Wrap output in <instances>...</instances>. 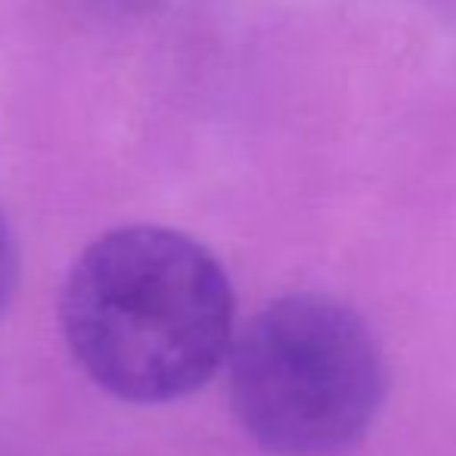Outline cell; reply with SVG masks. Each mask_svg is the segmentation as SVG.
<instances>
[{"label":"cell","mask_w":456,"mask_h":456,"mask_svg":"<svg viewBox=\"0 0 456 456\" xmlns=\"http://www.w3.org/2000/svg\"><path fill=\"white\" fill-rule=\"evenodd\" d=\"M60 320L100 388L127 403H168L202 388L230 354L233 286L192 236L131 224L78 255Z\"/></svg>","instance_id":"cell-1"},{"label":"cell","mask_w":456,"mask_h":456,"mask_svg":"<svg viewBox=\"0 0 456 456\" xmlns=\"http://www.w3.org/2000/svg\"><path fill=\"white\" fill-rule=\"evenodd\" d=\"M385 397L366 320L326 295H286L255 314L230 351L236 419L265 451L326 456L361 441Z\"/></svg>","instance_id":"cell-2"},{"label":"cell","mask_w":456,"mask_h":456,"mask_svg":"<svg viewBox=\"0 0 456 456\" xmlns=\"http://www.w3.org/2000/svg\"><path fill=\"white\" fill-rule=\"evenodd\" d=\"M16 282H19V242L10 221H6V215L0 211V317H4L6 305L12 301Z\"/></svg>","instance_id":"cell-3"}]
</instances>
